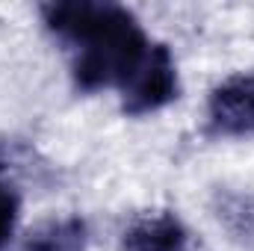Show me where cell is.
Returning <instances> with one entry per match:
<instances>
[{"mask_svg":"<svg viewBox=\"0 0 254 251\" xmlns=\"http://www.w3.org/2000/svg\"><path fill=\"white\" fill-rule=\"evenodd\" d=\"M3 160H0V251L6 249V243L12 240V231H15V222H18V207H21V201H18V192L15 187L6 181V175H3Z\"/></svg>","mask_w":254,"mask_h":251,"instance_id":"7","label":"cell"},{"mask_svg":"<svg viewBox=\"0 0 254 251\" xmlns=\"http://www.w3.org/2000/svg\"><path fill=\"white\" fill-rule=\"evenodd\" d=\"M210 127L222 136L254 133V74H234L222 80L207 101Z\"/></svg>","mask_w":254,"mask_h":251,"instance_id":"3","label":"cell"},{"mask_svg":"<svg viewBox=\"0 0 254 251\" xmlns=\"http://www.w3.org/2000/svg\"><path fill=\"white\" fill-rule=\"evenodd\" d=\"M210 210L237 246L254 251V189L246 187L213 189Z\"/></svg>","mask_w":254,"mask_h":251,"instance_id":"5","label":"cell"},{"mask_svg":"<svg viewBox=\"0 0 254 251\" xmlns=\"http://www.w3.org/2000/svg\"><path fill=\"white\" fill-rule=\"evenodd\" d=\"M42 18L57 39L71 45V74L80 92L125 89L151 54V42L139 21L116 3H45Z\"/></svg>","mask_w":254,"mask_h":251,"instance_id":"1","label":"cell"},{"mask_svg":"<svg viewBox=\"0 0 254 251\" xmlns=\"http://www.w3.org/2000/svg\"><path fill=\"white\" fill-rule=\"evenodd\" d=\"M175 98H178V71H175L172 51L166 45H151L145 65L122 89V110L125 116L136 119L163 110Z\"/></svg>","mask_w":254,"mask_h":251,"instance_id":"2","label":"cell"},{"mask_svg":"<svg viewBox=\"0 0 254 251\" xmlns=\"http://www.w3.org/2000/svg\"><path fill=\"white\" fill-rule=\"evenodd\" d=\"M83 249H86V225L74 216L42 225L27 243V251H83Z\"/></svg>","mask_w":254,"mask_h":251,"instance_id":"6","label":"cell"},{"mask_svg":"<svg viewBox=\"0 0 254 251\" xmlns=\"http://www.w3.org/2000/svg\"><path fill=\"white\" fill-rule=\"evenodd\" d=\"M122 251H192V234L172 210H148L127 222Z\"/></svg>","mask_w":254,"mask_h":251,"instance_id":"4","label":"cell"}]
</instances>
